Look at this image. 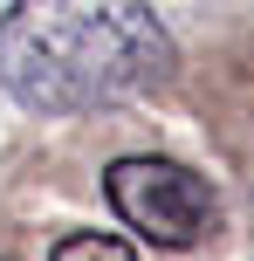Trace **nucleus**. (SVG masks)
<instances>
[{
  "instance_id": "nucleus-1",
  "label": "nucleus",
  "mask_w": 254,
  "mask_h": 261,
  "mask_svg": "<svg viewBox=\"0 0 254 261\" xmlns=\"http://www.w3.org/2000/svg\"><path fill=\"white\" fill-rule=\"evenodd\" d=\"M172 35L151 7H7L0 90L21 110L76 117L165 83Z\"/></svg>"
},
{
  "instance_id": "nucleus-2",
  "label": "nucleus",
  "mask_w": 254,
  "mask_h": 261,
  "mask_svg": "<svg viewBox=\"0 0 254 261\" xmlns=\"http://www.w3.org/2000/svg\"><path fill=\"white\" fill-rule=\"evenodd\" d=\"M103 193L131 234L158 248H200L220 234V193L179 158H117L103 172Z\"/></svg>"
},
{
  "instance_id": "nucleus-3",
  "label": "nucleus",
  "mask_w": 254,
  "mask_h": 261,
  "mask_svg": "<svg viewBox=\"0 0 254 261\" xmlns=\"http://www.w3.org/2000/svg\"><path fill=\"white\" fill-rule=\"evenodd\" d=\"M48 261H137V254H131V241H117V234H62L48 248Z\"/></svg>"
}]
</instances>
